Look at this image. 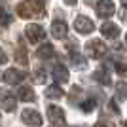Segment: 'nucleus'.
I'll return each mask as SVG.
<instances>
[{"instance_id": "nucleus-13", "label": "nucleus", "mask_w": 127, "mask_h": 127, "mask_svg": "<svg viewBox=\"0 0 127 127\" xmlns=\"http://www.w3.org/2000/svg\"><path fill=\"white\" fill-rule=\"evenodd\" d=\"M93 80H95L97 84H101V85H110L112 84V76L104 66H101V68H97L95 72H93Z\"/></svg>"}, {"instance_id": "nucleus-11", "label": "nucleus", "mask_w": 127, "mask_h": 127, "mask_svg": "<svg viewBox=\"0 0 127 127\" xmlns=\"http://www.w3.org/2000/svg\"><path fill=\"white\" fill-rule=\"evenodd\" d=\"M101 34L106 38V40H114L120 34V27L116 23H102L101 25Z\"/></svg>"}, {"instance_id": "nucleus-1", "label": "nucleus", "mask_w": 127, "mask_h": 127, "mask_svg": "<svg viewBox=\"0 0 127 127\" xmlns=\"http://www.w3.org/2000/svg\"><path fill=\"white\" fill-rule=\"evenodd\" d=\"M17 13L23 19L44 15V2L42 0H27V2H21V4H17Z\"/></svg>"}, {"instance_id": "nucleus-12", "label": "nucleus", "mask_w": 127, "mask_h": 127, "mask_svg": "<svg viewBox=\"0 0 127 127\" xmlns=\"http://www.w3.org/2000/svg\"><path fill=\"white\" fill-rule=\"evenodd\" d=\"M53 78H55V82H57V84H66V82H68V78H70L68 68H66L64 64L57 63V64H55V68H53Z\"/></svg>"}, {"instance_id": "nucleus-4", "label": "nucleus", "mask_w": 127, "mask_h": 127, "mask_svg": "<svg viewBox=\"0 0 127 127\" xmlns=\"http://www.w3.org/2000/svg\"><path fill=\"white\" fill-rule=\"evenodd\" d=\"M21 120L23 123H27L29 127H40L42 125V116L40 112H36L34 108H25L21 112Z\"/></svg>"}, {"instance_id": "nucleus-16", "label": "nucleus", "mask_w": 127, "mask_h": 127, "mask_svg": "<svg viewBox=\"0 0 127 127\" xmlns=\"http://www.w3.org/2000/svg\"><path fill=\"white\" fill-rule=\"evenodd\" d=\"M46 97L48 99H61V97H64V91L59 85H49L46 89Z\"/></svg>"}, {"instance_id": "nucleus-18", "label": "nucleus", "mask_w": 127, "mask_h": 127, "mask_svg": "<svg viewBox=\"0 0 127 127\" xmlns=\"http://www.w3.org/2000/svg\"><path fill=\"white\" fill-rule=\"evenodd\" d=\"M70 61H72V64H74L76 68H84L85 64H87V59L82 57L80 53H72V55H70Z\"/></svg>"}, {"instance_id": "nucleus-19", "label": "nucleus", "mask_w": 127, "mask_h": 127, "mask_svg": "<svg viewBox=\"0 0 127 127\" xmlns=\"http://www.w3.org/2000/svg\"><path fill=\"white\" fill-rule=\"evenodd\" d=\"M95 106H97L95 99H84V101L80 102V110H82V112H93V110H95Z\"/></svg>"}, {"instance_id": "nucleus-5", "label": "nucleus", "mask_w": 127, "mask_h": 127, "mask_svg": "<svg viewBox=\"0 0 127 127\" xmlns=\"http://www.w3.org/2000/svg\"><path fill=\"white\" fill-rule=\"evenodd\" d=\"M74 29L80 32V34H89V32L95 31V23L91 21L89 17H85V15H78L74 19Z\"/></svg>"}, {"instance_id": "nucleus-28", "label": "nucleus", "mask_w": 127, "mask_h": 127, "mask_svg": "<svg viewBox=\"0 0 127 127\" xmlns=\"http://www.w3.org/2000/svg\"><path fill=\"white\" fill-rule=\"evenodd\" d=\"M125 125H127V123H125Z\"/></svg>"}, {"instance_id": "nucleus-10", "label": "nucleus", "mask_w": 127, "mask_h": 127, "mask_svg": "<svg viewBox=\"0 0 127 127\" xmlns=\"http://www.w3.org/2000/svg\"><path fill=\"white\" fill-rule=\"evenodd\" d=\"M23 72L21 70H17V68H10V70H6L4 72V76H2V80H4L8 85H17L19 82L23 80Z\"/></svg>"}, {"instance_id": "nucleus-14", "label": "nucleus", "mask_w": 127, "mask_h": 127, "mask_svg": "<svg viewBox=\"0 0 127 127\" xmlns=\"http://www.w3.org/2000/svg\"><path fill=\"white\" fill-rule=\"evenodd\" d=\"M17 95H19V99H21V101H25V102H32L34 99H36V95H34V91H32L31 85H23Z\"/></svg>"}, {"instance_id": "nucleus-8", "label": "nucleus", "mask_w": 127, "mask_h": 127, "mask_svg": "<svg viewBox=\"0 0 127 127\" xmlns=\"http://www.w3.org/2000/svg\"><path fill=\"white\" fill-rule=\"evenodd\" d=\"M15 104H17V101H15V97L11 95V91L0 89V106L6 112H13L15 110Z\"/></svg>"}, {"instance_id": "nucleus-22", "label": "nucleus", "mask_w": 127, "mask_h": 127, "mask_svg": "<svg viewBox=\"0 0 127 127\" xmlns=\"http://www.w3.org/2000/svg\"><path fill=\"white\" fill-rule=\"evenodd\" d=\"M8 63V55L4 53V49H0V64H6Z\"/></svg>"}, {"instance_id": "nucleus-2", "label": "nucleus", "mask_w": 127, "mask_h": 127, "mask_svg": "<svg viewBox=\"0 0 127 127\" xmlns=\"http://www.w3.org/2000/svg\"><path fill=\"white\" fill-rule=\"evenodd\" d=\"M85 53L91 59H99L106 53V46H104L102 40H89V42L85 44Z\"/></svg>"}, {"instance_id": "nucleus-21", "label": "nucleus", "mask_w": 127, "mask_h": 127, "mask_svg": "<svg viewBox=\"0 0 127 127\" xmlns=\"http://www.w3.org/2000/svg\"><path fill=\"white\" fill-rule=\"evenodd\" d=\"M114 68H116L120 74H127V61H123V59L116 61V63H114Z\"/></svg>"}, {"instance_id": "nucleus-20", "label": "nucleus", "mask_w": 127, "mask_h": 127, "mask_svg": "<svg viewBox=\"0 0 127 127\" xmlns=\"http://www.w3.org/2000/svg\"><path fill=\"white\" fill-rule=\"evenodd\" d=\"M10 21H11V15L4 10V8H0V25L6 27V25H10Z\"/></svg>"}, {"instance_id": "nucleus-24", "label": "nucleus", "mask_w": 127, "mask_h": 127, "mask_svg": "<svg viewBox=\"0 0 127 127\" xmlns=\"http://www.w3.org/2000/svg\"><path fill=\"white\" fill-rule=\"evenodd\" d=\"M78 0H64V4H68V6H74Z\"/></svg>"}, {"instance_id": "nucleus-26", "label": "nucleus", "mask_w": 127, "mask_h": 127, "mask_svg": "<svg viewBox=\"0 0 127 127\" xmlns=\"http://www.w3.org/2000/svg\"><path fill=\"white\" fill-rule=\"evenodd\" d=\"M93 127H106V125H102V123H97V125H93Z\"/></svg>"}, {"instance_id": "nucleus-17", "label": "nucleus", "mask_w": 127, "mask_h": 127, "mask_svg": "<svg viewBox=\"0 0 127 127\" xmlns=\"http://www.w3.org/2000/svg\"><path fill=\"white\" fill-rule=\"evenodd\" d=\"M116 99L118 101H125L127 99V84L125 82H120L116 85Z\"/></svg>"}, {"instance_id": "nucleus-27", "label": "nucleus", "mask_w": 127, "mask_h": 127, "mask_svg": "<svg viewBox=\"0 0 127 127\" xmlns=\"http://www.w3.org/2000/svg\"><path fill=\"white\" fill-rule=\"evenodd\" d=\"M125 38H127V34H125Z\"/></svg>"}, {"instance_id": "nucleus-3", "label": "nucleus", "mask_w": 127, "mask_h": 127, "mask_svg": "<svg viewBox=\"0 0 127 127\" xmlns=\"http://www.w3.org/2000/svg\"><path fill=\"white\" fill-rule=\"evenodd\" d=\"M25 34H27V38H29V42H31V44H38L40 40H44V36H46V31H44V27H42V25L31 23V25H27Z\"/></svg>"}, {"instance_id": "nucleus-15", "label": "nucleus", "mask_w": 127, "mask_h": 127, "mask_svg": "<svg viewBox=\"0 0 127 127\" xmlns=\"http://www.w3.org/2000/svg\"><path fill=\"white\" fill-rule=\"evenodd\" d=\"M36 55L40 59H51L55 55V48H53L51 44H42V48H38Z\"/></svg>"}, {"instance_id": "nucleus-9", "label": "nucleus", "mask_w": 127, "mask_h": 127, "mask_svg": "<svg viewBox=\"0 0 127 127\" xmlns=\"http://www.w3.org/2000/svg\"><path fill=\"white\" fill-rule=\"evenodd\" d=\"M51 34L57 38V40L66 38V34H68V25L64 21H61V19H59V21H53L51 23Z\"/></svg>"}, {"instance_id": "nucleus-23", "label": "nucleus", "mask_w": 127, "mask_h": 127, "mask_svg": "<svg viewBox=\"0 0 127 127\" xmlns=\"http://www.w3.org/2000/svg\"><path fill=\"white\" fill-rule=\"evenodd\" d=\"M38 82H46V72H38Z\"/></svg>"}, {"instance_id": "nucleus-6", "label": "nucleus", "mask_w": 127, "mask_h": 127, "mask_svg": "<svg viewBox=\"0 0 127 127\" xmlns=\"http://www.w3.org/2000/svg\"><path fill=\"white\" fill-rule=\"evenodd\" d=\"M95 11H97L99 17H110L116 11V4L112 0H99L95 4Z\"/></svg>"}, {"instance_id": "nucleus-25", "label": "nucleus", "mask_w": 127, "mask_h": 127, "mask_svg": "<svg viewBox=\"0 0 127 127\" xmlns=\"http://www.w3.org/2000/svg\"><path fill=\"white\" fill-rule=\"evenodd\" d=\"M122 4H123V8L127 10V0H122Z\"/></svg>"}, {"instance_id": "nucleus-7", "label": "nucleus", "mask_w": 127, "mask_h": 127, "mask_svg": "<svg viewBox=\"0 0 127 127\" xmlns=\"http://www.w3.org/2000/svg\"><path fill=\"white\" fill-rule=\"evenodd\" d=\"M48 120L53 123V125H64V110L61 108V106H48Z\"/></svg>"}]
</instances>
